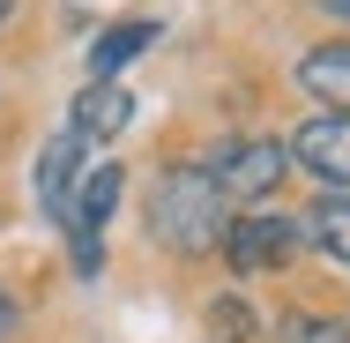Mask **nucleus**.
I'll return each mask as SVG.
<instances>
[{
	"mask_svg": "<svg viewBox=\"0 0 350 343\" xmlns=\"http://www.w3.org/2000/svg\"><path fill=\"white\" fill-rule=\"evenodd\" d=\"M149 38H157V23H112V30L90 45V82H112L127 60H142V53H149Z\"/></svg>",
	"mask_w": 350,
	"mask_h": 343,
	"instance_id": "9d476101",
	"label": "nucleus"
},
{
	"mask_svg": "<svg viewBox=\"0 0 350 343\" xmlns=\"http://www.w3.org/2000/svg\"><path fill=\"white\" fill-rule=\"evenodd\" d=\"M298 246H313V254H328V262L350 269V194L328 187L313 209H298Z\"/></svg>",
	"mask_w": 350,
	"mask_h": 343,
	"instance_id": "6e6552de",
	"label": "nucleus"
},
{
	"mask_svg": "<svg viewBox=\"0 0 350 343\" xmlns=\"http://www.w3.org/2000/svg\"><path fill=\"white\" fill-rule=\"evenodd\" d=\"M321 8H328V15H350V0H321Z\"/></svg>",
	"mask_w": 350,
	"mask_h": 343,
	"instance_id": "4468645a",
	"label": "nucleus"
},
{
	"mask_svg": "<svg viewBox=\"0 0 350 343\" xmlns=\"http://www.w3.org/2000/svg\"><path fill=\"white\" fill-rule=\"evenodd\" d=\"M283 149H291V164H306L321 187L350 194V112H321V120H306Z\"/></svg>",
	"mask_w": 350,
	"mask_h": 343,
	"instance_id": "39448f33",
	"label": "nucleus"
},
{
	"mask_svg": "<svg viewBox=\"0 0 350 343\" xmlns=\"http://www.w3.org/2000/svg\"><path fill=\"white\" fill-rule=\"evenodd\" d=\"M298 90L321 97L328 112H350V38L321 45V53H306V60H298Z\"/></svg>",
	"mask_w": 350,
	"mask_h": 343,
	"instance_id": "1a4fd4ad",
	"label": "nucleus"
},
{
	"mask_svg": "<svg viewBox=\"0 0 350 343\" xmlns=\"http://www.w3.org/2000/svg\"><path fill=\"white\" fill-rule=\"evenodd\" d=\"M120 187H127V172L120 164H97L82 187H75L68 216H60V231L75 239V269L97 276V262H105V224H112V209H120Z\"/></svg>",
	"mask_w": 350,
	"mask_h": 343,
	"instance_id": "20e7f679",
	"label": "nucleus"
},
{
	"mask_svg": "<svg viewBox=\"0 0 350 343\" xmlns=\"http://www.w3.org/2000/svg\"><path fill=\"white\" fill-rule=\"evenodd\" d=\"M8 15H15V0H0V23H8Z\"/></svg>",
	"mask_w": 350,
	"mask_h": 343,
	"instance_id": "2eb2a0df",
	"label": "nucleus"
},
{
	"mask_svg": "<svg viewBox=\"0 0 350 343\" xmlns=\"http://www.w3.org/2000/svg\"><path fill=\"white\" fill-rule=\"evenodd\" d=\"M15 329H23V306H15V298H8V291H0V343L15 336Z\"/></svg>",
	"mask_w": 350,
	"mask_h": 343,
	"instance_id": "ddd939ff",
	"label": "nucleus"
},
{
	"mask_svg": "<svg viewBox=\"0 0 350 343\" xmlns=\"http://www.w3.org/2000/svg\"><path fill=\"white\" fill-rule=\"evenodd\" d=\"M127 120H135V90H127V82H90V90L75 97V112H68V135L112 142Z\"/></svg>",
	"mask_w": 350,
	"mask_h": 343,
	"instance_id": "0eeeda50",
	"label": "nucleus"
},
{
	"mask_svg": "<svg viewBox=\"0 0 350 343\" xmlns=\"http://www.w3.org/2000/svg\"><path fill=\"white\" fill-rule=\"evenodd\" d=\"M283 343H350V329L336 314H291L283 321Z\"/></svg>",
	"mask_w": 350,
	"mask_h": 343,
	"instance_id": "9b49d317",
	"label": "nucleus"
},
{
	"mask_svg": "<svg viewBox=\"0 0 350 343\" xmlns=\"http://www.w3.org/2000/svg\"><path fill=\"white\" fill-rule=\"evenodd\" d=\"M224 194L209 187V172L202 164H164L157 172V187H149V239L164 246V254H179V262H194V254H216L224 246Z\"/></svg>",
	"mask_w": 350,
	"mask_h": 343,
	"instance_id": "f257e3e1",
	"label": "nucleus"
},
{
	"mask_svg": "<svg viewBox=\"0 0 350 343\" xmlns=\"http://www.w3.org/2000/svg\"><path fill=\"white\" fill-rule=\"evenodd\" d=\"M82 149H90L82 135H53L45 149H38V209H45L53 224L68 216L75 187H82Z\"/></svg>",
	"mask_w": 350,
	"mask_h": 343,
	"instance_id": "423d86ee",
	"label": "nucleus"
},
{
	"mask_svg": "<svg viewBox=\"0 0 350 343\" xmlns=\"http://www.w3.org/2000/svg\"><path fill=\"white\" fill-rule=\"evenodd\" d=\"M202 172H209V187L224 202H269L283 187V172H291V149L269 135H239V142H216L202 157Z\"/></svg>",
	"mask_w": 350,
	"mask_h": 343,
	"instance_id": "f03ea898",
	"label": "nucleus"
},
{
	"mask_svg": "<svg viewBox=\"0 0 350 343\" xmlns=\"http://www.w3.org/2000/svg\"><path fill=\"white\" fill-rule=\"evenodd\" d=\"M246 336H254V314L239 298H216L209 306V343H246Z\"/></svg>",
	"mask_w": 350,
	"mask_h": 343,
	"instance_id": "f8f14e48",
	"label": "nucleus"
},
{
	"mask_svg": "<svg viewBox=\"0 0 350 343\" xmlns=\"http://www.w3.org/2000/svg\"><path fill=\"white\" fill-rule=\"evenodd\" d=\"M291 254H298V216H283V209H254V216H231L224 224L231 276H276Z\"/></svg>",
	"mask_w": 350,
	"mask_h": 343,
	"instance_id": "7ed1b4c3",
	"label": "nucleus"
}]
</instances>
